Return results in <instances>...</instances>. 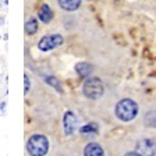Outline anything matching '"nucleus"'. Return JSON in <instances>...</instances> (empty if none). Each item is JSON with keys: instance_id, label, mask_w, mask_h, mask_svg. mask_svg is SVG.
Returning a JSON list of instances; mask_svg holds the SVG:
<instances>
[{"instance_id": "nucleus-1", "label": "nucleus", "mask_w": 156, "mask_h": 156, "mask_svg": "<svg viewBox=\"0 0 156 156\" xmlns=\"http://www.w3.org/2000/svg\"><path fill=\"white\" fill-rule=\"evenodd\" d=\"M114 113H116L117 119L121 121H131L134 120L138 114V105L136 102H134L133 99H121L119 101V103L116 105V109H114Z\"/></svg>"}, {"instance_id": "nucleus-5", "label": "nucleus", "mask_w": 156, "mask_h": 156, "mask_svg": "<svg viewBox=\"0 0 156 156\" xmlns=\"http://www.w3.org/2000/svg\"><path fill=\"white\" fill-rule=\"evenodd\" d=\"M135 152L141 156H155L156 155V142L152 140H141L136 142Z\"/></svg>"}, {"instance_id": "nucleus-17", "label": "nucleus", "mask_w": 156, "mask_h": 156, "mask_svg": "<svg viewBox=\"0 0 156 156\" xmlns=\"http://www.w3.org/2000/svg\"><path fill=\"white\" fill-rule=\"evenodd\" d=\"M3 21H4V18L3 17H0V24H3Z\"/></svg>"}, {"instance_id": "nucleus-15", "label": "nucleus", "mask_w": 156, "mask_h": 156, "mask_svg": "<svg viewBox=\"0 0 156 156\" xmlns=\"http://www.w3.org/2000/svg\"><path fill=\"white\" fill-rule=\"evenodd\" d=\"M124 156H141V155L138 152H135V151H134V152H127Z\"/></svg>"}, {"instance_id": "nucleus-9", "label": "nucleus", "mask_w": 156, "mask_h": 156, "mask_svg": "<svg viewBox=\"0 0 156 156\" xmlns=\"http://www.w3.org/2000/svg\"><path fill=\"white\" fill-rule=\"evenodd\" d=\"M75 71H77V74L81 78H88L92 73V66L85 62L77 63V64H75Z\"/></svg>"}, {"instance_id": "nucleus-4", "label": "nucleus", "mask_w": 156, "mask_h": 156, "mask_svg": "<svg viewBox=\"0 0 156 156\" xmlns=\"http://www.w3.org/2000/svg\"><path fill=\"white\" fill-rule=\"evenodd\" d=\"M63 42H64V39L60 34H52V35H46L43 36L38 43V48L39 50H42V52H49V50H53V49L58 48V46H62Z\"/></svg>"}, {"instance_id": "nucleus-2", "label": "nucleus", "mask_w": 156, "mask_h": 156, "mask_svg": "<svg viewBox=\"0 0 156 156\" xmlns=\"http://www.w3.org/2000/svg\"><path fill=\"white\" fill-rule=\"evenodd\" d=\"M27 151L31 156H45L49 151V140L42 134H34L27 141Z\"/></svg>"}, {"instance_id": "nucleus-6", "label": "nucleus", "mask_w": 156, "mask_h": 156, "mask_svg": "<svg viewBox=\"0 0 156 156\" xmlns=\"http://www.w3.org/2000/svg\"><path fill=\"white\" fill-rule=\"evenodd\" d=\"M63 126H64L66 135H73V134L77 131L78 120H77V116H75L71 110H67L64 113V117H63Z\"/></svg>"}, {"instance_id": "nucleus-13", "label": "nucleus", "mask_w": 156, "mask_h": 156, "mask_svg": "<svg viewBox=\"0 0 156 156\" xmlns=\"http://www.w3.org/2000/svg\"><path fill=\"white\" fill-rule=\"evenodd\" d=\"M80 131H81L82 134H98V126L95 123H91V124H87V126L81 127L80 128Z\"/></svg>"}, {"instance_id": "nucleus-12", "label": "nucleus", "mask_w": 156, "mask_h": 156, "mask_svg": "<svg viewBox=\"0 0 156 156\" xmlns=\"http://www.w3.org/2000/svg\"><path fill=\"white\" fill-rule=\"evenodd\" d=\"M45 81H46V84H49L50 87H53L55 89H57L60 94L63 92L62 85H60V82H58V80L56 77H50V75H48V77H45Z\"/></svg>"}, {"instance_id": "nucleus-3", "label": "nucleus", "mask_w": 156, "mask_h": 156, "mask_svg": "<svg viewBox=\"0 0 156 156\" xmlns=\"http://www.w3.org/2000/svg\"><path fill=\"white\" fill-rule=\"evenodd\" d=\"M82 92H84V95L88 98V99L96 101V99L103 96V94H105L103 82L96 77L87 78L84 85H82Z\"/></svg>"}, {"instance_id": "nucleus-14", "label": "nucleus", "mask_w": 156, "mask_h": 156, "mask_svg": "<svg viewBox=\"0 0 156 156\" xmlns=\"http://www.w3.org/2000/svg\"><path fill=\"white\" fill-rule=\"evenodd\" d=\"M29 89H31V80H29L28 75H24V94H28Z\"/></svg>"}, {"instance_id": "nucleus-7", "label": "nucleus", "mask_w": 156, "mask_h": 156, "mask_svg": "<svg viewBox=\"0 0 156 156\" xmlns=\"http://www.w3.org/2000/svg\"><path fill=\"white\" fill-rule=\"evenodd\" d=\"M84 156H105L103 148L96 142L88 144L84 149Z\"/></svg>"}, {"instance_id": "nucleus-8", "label": "nucleus", "mask_w": 156, "mask_h": 156, "mask_svg": "<svg viewBox=\"0 0 156 156\" xmlns=\"http://www.w3.org/2000/svg\"><path fill=\"white\" fill-rule=\"evenodd\" d=\"M38 17H39V20L45 24H49L50 21H52L53 20V11L50 10L49 4H42V6H41V9H39V11H38Z\"/></svg>"}, {"instance_id": "nucleus-16", "label": "nucleus", "mask_w": 156, "mask_h": 156, "mask_svg": "<svg viewBox=\"0 0 156 156\" xmlns=\"http://www.w3.org/2000/svg\"><path fill=\"white\" fill-rule=\"evenodd\" d=\"M4 106H6V103H4V102H3V103L0 105V110H2V109H4Z\"/></svg>"}, {"instance_id": "nucleus-10", "label": "nucleus", "mask_w": 156, "mask_h": 156, "mask_svg": "<svg viewBox=\"0 0 156 156\" xmlns=\"http://www.w3.org/2000/svg\"><path fill=\"white\" fill-rule=\"evenodd\" d=\"M57 3L66 11H75L81 6V0H57Z\"/></svg>"}, {"instance_id": "nucleus-11", "label": "nucleus", "mask_w": 156, "mask_h": 156, "mask_svg": "<svg viewBox=\"0 0 156 156\" xmlns=\"http://www.w3.org/2000/svg\"><path fill=\"white\" fill-rule=\"evenodd\" d=\"M38 20L35 18V17H31V18H28V21L25 23V27H24V29H25V34L27 35H34V34H36V31H38Z\"/></svg>"}]
</instances>
